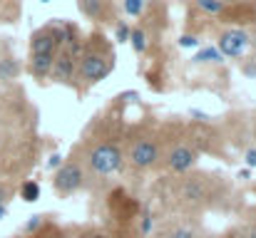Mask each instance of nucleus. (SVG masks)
Instances as JSON below:
<instances>
[{"mask_svg": "<svg viewBox=\"0 0 256 238\" xmlns=\"http://www.w3.org/2000/svg\"><path fill=\"white\" fill-rule=\"evenodd\" d=\"M127 159H130V164H132L134 169H140V171L152 169V166L160 161V144H157V139H150V137L137 139V142L132 144Z\"/></svg>", "mask_w": 256, "mask_h": 238, "instance_id": "obj_4", "label": "nucleus"}, {"mask_svg": "<svg viewBox=\"0 0 256 238\" xmlns=\"http://www.w3.org/2000/svg\"><path fill=\"white\" fill-rule=\"evenodd\" d=\"M192 62H196V65H204V62H224V57H222V52H219L216 47H202V50L192 57Z\"/></svg>", "mask_w": 256, "mask_h": 238, "instance_id": "obj_13", "label": "nucleus"}, {"mask_svg": "<svg viewBox=\"0 0 256 238\" xmlns=\"http://www.w3.org/2000/svg\"><path fill=\"white\" fill-rule=\"evenodd\" d=\"M196 149H192L189 144H176L172 147V152L167 154V166H170L174 174H186L196 166Z\"/></svg>", "mask_w": 256, "mask_h": 238, "instance_id": "obj_7", "label": "nucleus"}, {"mask_svg": "<svg viewBox=\"0 0 256 238\" xmlns=\"http://www.w3.org/2000/svg\"><path fill=\"white\" fill-rule=\"evenodd\" d=\"M196 7L204 10V12H209V15H216V12L224 10V2L222 0H196Z\"/></svg>", "mask_w": 256, "mask_h": 238, "instance_id": "obj_17", "label": "nucleus"}, {"mask_svg": "<svg viewBox=\"0 0 256 238\" xmlns=\"http://www.w3.org/2000/svg\"><path fill=\"white\" fill-rule=\"evenodd\" d=\"M58 166H62V157L60 154H52V157L48 159V169H58Z\"/></svg>", "mask_w": 256, "mask_h": 238, "instance_id": "obj_24", "label": "nucleus"}, {"mask_svg": "<svg viewBox=\"0 0 256 238\" xmlns=\"http://www.w3.org/2000/svg\"><path fill=\"white\" fill-rule=\"evenodd\" d=\"M140 231H142L144 238L150 236V231H152V211H144V214L140 216Z\"/></svg>", "mask_w": 256, "mask_h": 238, "instance_id": "obj_19", "label": "nucleus"}, {"mask_svg": "<svg viewBox=\"0 0 256 238\" xmlns=\"http://www.w3.org/2000/svg\"><path fill=\"white\" fill-rule=\"evenodd\" d=\"M20 199H22L25 204H35V201L40 199V184L32 181V179L22 181V184H20Z\"/></svg>", "mask_w": 256, "mask_h": 238, "instance_id": "obj_12", "label": "nucleus"}, {"mask_svg": "<svg viewBox=\"0 0 256 238\" xmlns=\"http://www.w3.org/2000/svg\"><path fill=\"white\" fill-rule=\"evenodd\" d=\"M164 238H199V234L192 226H172L164 234Z\"/></svg>", "mask_w": 256, "mask_h": 238, "instance_id": "obj_15", "label": "nucleus"}, {"mask_svg": "<svg viewBox=\"0 0 256 238\" xmlns=\"http://www.w3.org/2000/svg\"><path fill=\"white\" fill-rule=\"evenodd\" d=\"M179 47H199V37H194V35H182V37H179Z\"/></svg>", "mask_w": 256, "mask_h": 238, "instance_id": "obj_21", "label": "nucleus"}, {"mask_svg": "<svg viewBox=\"0 0 256 238\" xmlns=\"http://www.w3.org/2000/svg\"><path fill=\"white\" fill-rule=\"evenodd\" d=\"M62 45V32H60V25L52 27H40L32 32L30 37V55H42V52H58V47Z\"/></svg>", "mask_w": 256, "mask_h": 238, "instance_id": "obj_5", "label": "nucleus"}, {"mask_svg": "<svg viewBox=\"0 0 256 238\" xmlns=\"http://www.w3.org/2000/svg\"><path fill=\"white\" fill-rule=\"evenodd\" d=\"M8 199H10V189H8L5 184H0V206H5Z\"/></svg>", "mask_w": 256, "mask_h": 238, "instance_id": "obj_25", "label": "nucleus"}, {"mask_svg": "<svg viewBox=\"0 0 256 238\" xmlns=\"http://www.w3.org/2000/svg\"><path fill=\"white\" fill-rule=\"evenodd\" d=\"M127 42H132V50L137 55H142L147 50V32L142 27H134V30H130V40Z\"/></svg>", "mask_w": 256, "mask_h": 238, "instance_id": "obj_14", "label": "nucleus"}, {"mask_svg": "<svg viewBox=\"0 0 256 238\" xmlns=\"http://www.w3.org/2000/svg\"><path fill=\"white\" fill-rule=\"evenodd\" d=\"M122 164H124V154L114 142H100L87 152V166L97 176H112L122 169Z\"/></svg>", "mask_w": 256, "mask_h": 238, "instance_id": "obj_1", "label": "nucleus"}, {"mask_svg": "<svg viewBox=\"0 0 256 238\" xmlns=\"http://www.w3.org/2000/svg\"><path fill=\"white\" fill-rule=\"evenodd\" d=\"M40 2H50V0H40Z\"/></svg>", "mask_w": 256, "mask_h": 238, "instance_id": "obj_29", "label": "nucleus"}, {"mask_svg": "<svg viewBox=\"0 0 256 238\" xmlns=\"http://www.w3.org/2000/svg\"><path fill=\"white\" fill-rule=\"evenodd\" d=\"M244 164H246L249 169H256V147H252V149L244 152Z\"/></svg>", "mask_w": 256, "mask_h": 238, "instance_id": "obj_22", "label": "nucleus"}, {"mask_svg": "<svg viewBox=\"0 0 256 238\" xmlns=\"http://www.w3.org/2000/svg\"><path fill=\"white\" fill-rule=\"evenodd\" d=\"M114 67V60H110L104 52H85L80 60V77L87 84H97L107 77Z\"/></svg>", "mask_w": 256, "mask_h": 238, "instance_id": "obj_3", "label": "nucleus"}, {"mask_svg": "<svg viewBox=\"0 0 256 238\" xmlns=\"http://www.w3.org/2000/svg\"><path fill=\"white\" fill-rule=\"evenodd\" d=\"M42 226V216H32L28 224H25V234H30V231H38Z\"/></svg>", "mask_w": 256, "mask_h": 238, "instance_id": "obj_23", "label": "nucleus"}, {"mask_svg": "<svg viewBox=\"0 0 256 238\" xmlns=\"http://www.w3.org/2000/svg\"><path fill=\"white\" fill-rule=\"evenodd\" d=\"M5 216H8V206H0V221H2Z\"/></svg>", "mask_w": 256, "mask_h": 238, "instance_id": "obj_28", "label": "nucleus"}, {"mask_svg": "<svg viewBox=\"0 0 256 238\" xmlns=\"http://www.w3.org/2000/svg\"><path fill=\"white\" fill-rule=\"evenodd\" d=\"M80 7L87 17H100L102 15V0H80Z\"/></svg>", "mask_w": 256, "mask_h": 238, "instance_id": "obj_16", "label": "nucleus"}, {"mask_svg": "<svg viewBox=\"0 0 256 238\" xmlns=\"http://www.w3.org/2000/svg\"><path fill=\"white\" fill-rule=\"evenodd\" d=\"M18 75H20L18 60H15L12 55L0 57V82H12V79H18Z\"/></svg>", "mask_w": 256, "mask_h": 238, "instance_id": "obj_11", "label": "nucleus"}, {"mask_svg": "<svg viewBox=\"0 0 256 238\" xmlns=\"http://www.w3.org/2000/svg\"><path fill=\"white\" fill-rule=\"evenodd\" d=\"M114 35H117V42H127L130 40V25L127 22H117Z\"/></svg>", "mask_w": 256, "mask_h": 238, "instance_id": "obj_20", "label": "nucleus"}, {"mask_svg": "<svg viewBox=\"0 0 256 238\" xmlns=\"http://www.w3.org/2000/svg\"><path fill=\"white\" fill-rule=\"evenodd\" d=\"M80 238H110L107 234H102V231H85Z\"/></svg>", "mask_w": 256, "mask_h": 238, "instance_id": "obj_26", "label": "nucleus"}, {"mask_svg": "<svg viewBox=\"0 0 256 238\" xmlns=\"http://www.w3.org/2000/svg\"><path fill=\"white\" fill-rule=\"evenodd\" d=\"M75 55L70 52V50H62V52H58L55 55V62H52V70H50V75L55 82H62V84H68L72 75H75Z\"/></svg>", "mask_w": 256, "mask_h": 238, "instance_id": "obj_8", "label": "nucleus"}, {"mask_svg": "<svg viewBox=\"0 0 256 238\" xmlns=\"http://www.w3.org/2000/svg\"><path fill=\"white\" fill-rule=\"evenodd\" d=\"M82 184H85V171L78 161H62V166H58L52 174V189L60 196H70L80 191Z\"/></svg>", "mask_w": 256, "mask_h": 238, "instance_id": "obj_2", "label": "nucleus"}, {"mask_svg": "<svg viewBox=\"0 0 256 238\" xmlns=\"http://www.w3.org/2000/svg\"><path fill=\"white\" fill-rule=\"evenodd\" d=\"M55 55H58V52H42V55H30V60H28V70H30V75H32V77H38V79L50 77V70H52Z\"/></svg>", "mask_w": 256, "mask_h": 238, "instance_id": "obj_10", "label": "nucleus"}, {"mask_svg": "<svg viewBox=\"0 0 256 238\" xmlns=\"http://www.w3.org/2000/svg\"><path fill=\"white\" fill-rule=\"evenodd\" d=\"M179 199L186 201V204H204L209 199V191H206V184L202 179H186L182 186H179Z\"/></svg>", "mask_w": 256, "mask_h": 238, "instance_id": "obj_9", "label": "nucleus"}, {"mask_svg": "<svg viewBox=\"0 0 256 238\" xmlns=\"http://www.w3.org/2000/svg\"><path fill=\"white\" fill-rule=\"evenodd\" d=\"M244 238H256V226H252V229L244 234Z\"/></svg>", "mask_w": 256, "mask_h": 238, "instance_id": "obj_27", "label": "nucleus"}, {"mask_svg": "<svg viewBox=\"0 0 256 238\" xmlns=\"http://www.w3.org/2000/svg\"><path fill=\"white\" fill-rule=\"evenodd\" d=\"M142 7H144V0H124V12L132 17L142 15Z\"/></svg>", "mask_w": 256, "mask_h": 238, "instance_id": "obj_18", "label": "nucleus"}, {"mask_svg": "<svg viewBox=\"0 0 256 238\" xmlns=\"http://www.w3.org/2000/svg\"><path fill=\"white\" fill-rule=\"evenodd\" d=\"M246 47H249V35H246L244 30L232 27V30L222 32L216 50L222 52V57H232V60H234V57H242Z\"/></svg>", "mask_w": 256, "mask_h": 238, "instance_id": "obj_6", "label": "nucleus"}]
</instances>
